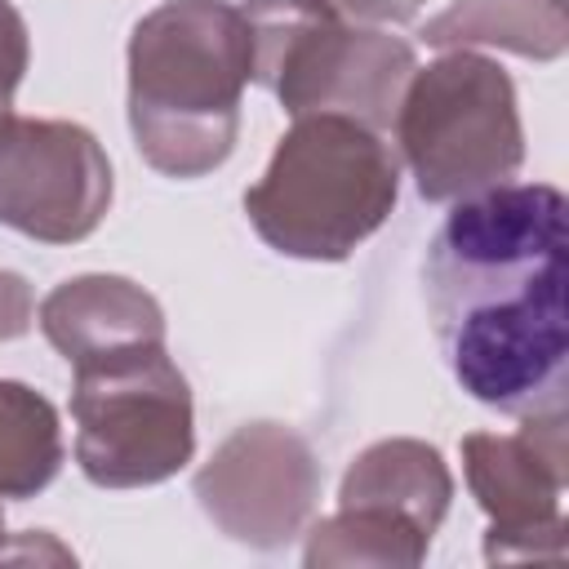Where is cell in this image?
Wrapping results in <instances>:
<instances>
[{
  "label": "cell",
  "instance_id": "1",
  "mask_svg": "<svg viewBox=\"0 0 569 569\" xmlns=\"http://www.w3.org/2000/svg\"><path fill=\"white\" fill-rule=\"evenodd\" d=\"M565 196L502 182L453 200L427 244L431 329L458 387L511 418L565 413Z\"/></svg>",
  "mask_w": 569,
  "mask_h": 569
},
{
  "label": "cell",
  "instance_id": "2",
  "mask_svg": "<svg viewBox=\"0 0 569 569\" xmlns=\"http://www.w3.org/2000/svg\"><path fill=\"white\" fill-rule=\"evenodd\" d=\"M253 80L249 27L227 0H164L129 36V129L164 178H204L240 129Z\"/></svg>",
  "mask_w": 569,
  "mask_h": 569
},
{
  "label": "cell",
  "instance_id": "3",
  "mask_svg": "<svg viewBox=\"0 0 569 569\" xmlns=\"http://www.w3.org/2000/svg\"><path fill=\"white\" fill-rule=\"evenodd\" d=\"M396 191L400 160L378 129L311 111L293 120L267 173L244 191V213L276 253L342 262L387 222Z\"/></svg>",
  "mask_w": 569,
  "mask_h": 569
},
{
  "label": "cell",
  "instance_id": "4",
  "mask_svg": "<svg viewBox=\"0 0 569 569\" xmlns=\"http://www.w3.org/2000/svg\"><path fill=\"white\" fill-rule=\"evenodd\" d=\"M253 80L289 116L338 111L369 129H391L400 93L418 71L400 36L347 22L329 0H244Z\"/></svg>",
  "mask_w": 569,
  "mask_h": 569
},
{
  "label": "cell",
  "instance_id": "5",
  "mask_svg": "<svg viewBox=\"0 0 569 569\" xmlns=\"http://www.w3.org/2000/svg\"><path fill=\"white\" fill-rule=\"evenodd\" d=\"M391 129L422 200L480 196L502 187L525 160L511 76L467 49L409 76Z\"/></svg>",
  "mask_w": 569,
  "mask_h": 569
},
{
  "label": "cell",
  "instance_id": "6",
  "mask_svg": "<svg viewBox=\"0 0 569 569\" xmlns=\"http://www.w3.org/2000/svg\"><path fill=\"white\" fill-rule=\"evenodd\" d=\"M76 462L102 489L178 476L196 453L191 387L164 342H133L71 365Z\"/></svg>",
  "mask_w": 569,
  "mask_h": 569
},
{
  "label": "cell",
  "instance_id": "7",
  "mask_svg": "<svg viewBox=\"0 0 569 569\" xmlns=\"http://www.w3.org/2000/svg\"><path fill=\"white\" fill-rule=\"evenodd\" d=\"M111 209V160L84 124L0 116V222L40 240L76 244Z\"/></svg>",
  "mask_w": 569,
  "mask_h": 569
},
{
  "label": "cell",
  "instance_id": "8",
  "mask_svg": "<svg viewBox=\"0 0 569 569\" xmlns=\"http://www.w3.org/2000/svg\"><path fill=\"white\" fill-rule=\"evenodd\" d=\"M565 413L525 418V431H471L462 440V471L476 502L489 511L485 560L560 556L565 547Z\"/></svg>",
  "mask_w": 569,
  "mask_h": 569
},
{
  "label": "cell",
  "instance_id": "9",
  "mask_svg": "<svg viewBox=\"0 0 569 569\" xmlns=\"http://www.w3.org/2000/svg\"><path fill=\"white\" fill-rule=\"evenodd\" d=\"M320 493L311 445L280 422H249L231 431L196 476L204 516L249 547L289 542Z\"/></svg>",
  "mask_w": 569,
  "mask_h": 569
},
{
  "label": "cell",
  "instance_id": "10",
  "mask_svg": "<svg viewBox=\"0 0 569 569\" xmlns=\"http://www.w3.org/2000/svg\"><path fill=\"white\" fill-rule=\"evenodd\" d=\"M36 320L67 365H80L133 342H164L160 302L124 276H76L40 302Z\"/></svg>",
  "mask_w": 569,
  "mask_h": 569
},
{
  "label": "cell",
  "instance_id": "11",
  "mask_svg": "<svg viewBox=\"0 0 569 569\" xmlns=\"http://www.w3.org/2000/svg\"><path fill=\"white\" fill-rule=\"evenodd\" d=\"M449 467L422 440H378L342 476L338 507H382L436 533L449 511Z\"/></svg>",
  "mask_w": 569,
  "mask_h": 569
},
{
  "label": "cell",
  "instance_id": "12",
  "mask_svg": "<svg viewBox=\"0 0 569 569\" xmlns=\"http://www.w3.org/2000/svg\"><path fill=\"white\" fill-rule=\"evenodd\" d=\"M422 40L436 49L498 44L551 62L565 53V0H453L422 27Z\"/></svg>",
  "mask_w": 569,
  "mask_h": 569
},
{
  "label": "cell",
  "instance_id": "13",
  "mask_svg": "<svg viewBox=\"0 0 569 569\" xmlns=\"http://www.w3.org/2000/svg\"><path fill=\"white\" fill-rule=\"evenodd\" d=\"M62 467L58 413L44 396L0 378V498L40 493Z\"/></svg>",
  "mask_w": 569,
  "mask_h": 569
},
{
  "label": "cell",
  "instance_id": "14",
  "mask_svg": "<svg viewBox=\"0 0 569 569\" xmlns=\"http://www.w3.org/2000/svg\"><path fill=\"white\" fill-rule=\"evenodd\" d=\"M431 547L413 520L382 507H338V516L320 520L307 542V565H405L413 569Z\"/></svg>",
  "mask_w": 569,
  "mask_h": 569
},
{
  "label": "cell",
  "instance_id": "15",
  "mask_svg": "<svg viewBox=\"0 0 569 569\" xmlns=\"http://www.w3.org/2000/svg\"><path fill=\"white\" fill-rule=\"evenodd\" d=\"M27 58H31L27 22H22V13L9 0H0V116L9 111V102H13L18 84H22Z\"/></svg>",
  "mask_w": 569,
  "mask_h": 569
},
{
  "label": "cell",
  "instance_id": "16",
  "mask_svg": "<svg viewBox=\"0 0 569 569\" xmlns=\"http://www.w3.org/2000/svg\"><path fill=\"white\" fill-rule=\"evenodd\" d=\"M31 284L13 271H0V342L22 338L31 329Z\"/></svg>",
  "mask_w": 569,
  "mask_h": 569
},
{
  "label": "cell",
  "instance_id": "17",
  "mask_svg": "<svg viewBox=\"0 0 569 569\" xmlns=\"http://www.w3.org/2000/svg\"><path fill=\"white\" fill-rule=\"evenodd\" d=\"M347 22H409L427 0H329Z\"/></svg>",
  "mask_w": 569,
  "mask_h": 569
},
{
  "label": "cell",
  "instance_id": "18",
  "mask_svg": "<svg viewBox=\"0 0 569 569\" xmlns=\"http://www.w3.org/2000/svg\"><path fill=\"white\" fill-rule=\"evenodd\" d=\"M0 542H4V511H0Z\"/></svg>",
  "mask_w": 569,
  "mask_h": 569
}]
</instances>
